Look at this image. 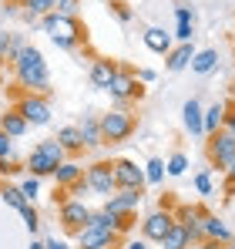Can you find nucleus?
I'll return each mask as SVG.
<instances>
[{"mask_svg": "<svg viewBox=\"0 0 235 249\" xmlns=\"http://www.w3.org/2000/svg\"><path fill=\"white\" fill-rule=\"evenodd\" d=\"M111 10H115V17H118V20H124V24L131 20V10H128V3H121V0H115V3H111Z\"/></svg>", "mask_w": 235, "mask_h": 249, "instance_id": "obj_34", "label": "nucleus"}, {"mask_svg": "<svg viewBox=\"0 0 235 249\" xmlns=\"http://www.w3.org/2000/svg\"><path fill=\"white\" fill-rule=\"evenodd\" d=\"M225 105H212L208 111H205V135H215V131H222L225 128Z\"/></svg>", "mask_w": 235, "mask_h": 249, "instance_id": "obj_24", "label": "nucleus"}, {"mask_svg": "<svg viewBox=\"0 0 235 249\" xmlns=\"http://www.w3.org/2000/svg\"><path fill=\"white\" fill-rule=\"evenodd\" d=\"M0 196H3V202H7V206H10V209H17V212L27 206V199H24L20 185H3V189H0Z\"/></svg>", "mask_w": 235, "mask_h": 249, "instance_id": "obj_27", "label": "nucleus"}, {"mask_svg": "<svg viewBox=\"0 0 235 249\" xmlns=\"http://www.w3.org/2000/svg\"><path fill=\"white\" fill-rule=\"evenodd\" d=\"M84 185L98 196H111L118 192V182H115V162H94V165L84 172Z\"/></svg>", "mask_w": 235, "mask_h": 249, "instance_id": "obj_5", "label": "nucleus"}, {"mask_svg": "<svg viewBox=\"0 0 235 249\" xmlns=\"http://www.w3.org/2000/svg\"><path fill=\"white\" fill-rule=\"evenodd\" d=\"M0 159H14V138L0 128Z\"/></svg>", "mask_w": 235, "mask_h": 249, "instance_id": "obj_31", "label": "nucleus"}, {"mask_svg": "<svg viewBox=\"0 0 235 249\" xmlns=\"http://www.w3.org/2000/svg\"><path fill=\"white\" fill-rule=\"evenodd\" d=\"M215 64H218V51H212V47H208V51H198V54H195L192 71H195V74H208Z\"/></svg>", "mask_w": 235, "mask_h": 249, "instance_id": "obj_25", "label": "nucleus"}, {"mask_svg": "<svg viewBox=\"0 0 235 249\" xmlns=\"http://www.w3.org/2000/svg\"><path fill=\"white\" fill-rule=\"evenodd\" d=\"M17 111L27 118V124H47L50 122V105H47V98L44 94H24L20 101H17Z\"/></svg>", "mask_w": 235, "mask_h": 249, "instance_id": "obj_8", "label": "nucleus"}, {"mask_svg": "<svg viewBox=\"0 0 235 249\" xmlns=\"http://www.w3.org/2000/svg\"><path fill=\"white\" fill-rule=\"evenodd\" d=\"M208 162L218 168H229L235 162V135L232 131H215V135H208Z\"/></svg>", "mask_w": 235, "mask_h": 249, "instance_id": "obj_6", "label": "nucleus"}, {"mask_svg": "<svg viewBox=\"0 0 235 249\" xmlns=\"http://www.w3.org/2000/svg\"><path fill=\"white\" fill-rule=\"evenodd\" d=\"M0 128L10 135V138H20V135H27V118L17 111V108H10V111H3V118H0Z\"/></svg>", "mask_w": 235, "mask_h": 249, "instance_id": "obj_19", "label": "nucleus"}, {"mask_svg": "<svg viewBox=\"0 0 235 249\" xmlns=\"http://www.w3.org/2000/svg\"><path fill=\"white\" fill-rule=\"evenodd\" d=\"M0 84H3V74H0Z\"/></svg>", "mask_w": 235, "mask_h": 249, "instance_id": "obj_47", "label": "nucleus"}, {"mask_svg": "<svg viewBox=\"0 0 235 249\" xmlns=\"http://www.w3.org/2000/svg\"><path fill=\"white\" fill-rule=\"evenodd\" d=\"M128 249H145V243H131V246H128Z\"/></svg>", "mask_w": 235, "mask_h": 249, "instance_id": "obj_42", "label": "nucleus"}, {"mask_svg": "<svg viewBox=\"0 0 235 249\" xmlns=\"http://www.w3.org/2000/svg\"><path fill=\"white\" fill-rule=\"evenodd\" d=\"M14 74H17V84L27 88L31 94H47L50 91V74H47V64H44V54H40L34 44H27L14 61Z\"/></svg>", "mask_w": 235, "mask_h": 249, "instance_id": "obj_1", "label": "nucleus"}, {"mask_svg": "<svg viewBox=\"0 0 235 249\" xmlns=\"http://www.w3.org/2000/svg\"><path fill=\"white\" fill-rule=\"evenodd\" d=\"M44 246H47V249H67V246H64V243H57V239H47Z\"/></svg>", "mask_w": 235, "mask_h": 249, "instance_id": "obj_41", "label": "nucleus"}, {"mask_svg": "<svg viewBox=\"0 0 235 249\" xmlns=\"http://www.w3.org/2000/svg\"><path fill=\"white\" fill-rule=\"evenodd\" d=\"M225 131H232V135H235V108L225 111Z\"/></svg>", "mask_w": 235, "mask_h": 249, "instance_id": "obj_39", "label": "nucleus"}, {"mask_svg": "<svg viewBox=\"0 0 235 249\" xmlns=\"http://www.w3.org/2000/svg\"><path fill=\"white\" fill-rule=\"evenodd\" d=\"M138 81H145V84L155 81V71H148V68H145V71H138Z\"/></svg>", "mask_w": 235, "mask_h": 249, "instance_id": "obj_40", "label": "nucleus"}, {"mask_svg": "<svg viewBox=\"0 0 235 249\" xmlns=\"http://www.w3.org/2000/svg\"><path fill=\"white\" fill-rule=\"evenodd\" d=\"M145 47H148V51H155V54H165V57H168V54H171V37H168L161 27H148V31H145Z\"/></svg>", "mask_w": 235, "mask_h": 249, "instance_id": "obj_20", "label": "nucleus"}, {"mask_svg": "<svg viewBox=\"0 0 235 249\" xmlns=\"http://www.w3.org/2000/svg\"><path fill=\"white\" fill-rule=\"evenodd\" d=\"M115 246H118L115 229H94V226H87L84 232H78V249H115Z\"/></svg>", "mask_w": 235, "mask_h": 249, "instance_id": "obj_12", "label": "nucleus"}, {"mask_svg": "<svg viewBox=\"0 0 235 249\" xmlns=\"http://www.w3.org/2000/svg\"><path fill=\"white\" fill-rule=\"evenodd\" d=\"M222 249H235V243H225V246H222Z\"/></svg>", "mask_w": 235, "mask_h": 249, "instance_id": "obj_46", "label": "nucleus"}, {"mask_svg": "<svg viewBox=\"0 0 235 249\" xmlns=\"http://www.w3.org/2000/svg\"><path fill=\"white\" fill-rule=\"evenodd\" d=\"M192 243H195V239H192V232H188L182 222H175V226H171V232L161 239V246H165V249H188Z\"/></svg>", "mask_w": 235, "mask_h": 249, "instance_id": "obj_22", "label": "nucleus"}, {"mask_svg": "<svg viewBox=\"0 0 235 249\" xmlns=\"http://www.w3.org/2000/svg\"><path fill=\"white\" fill-rule=\"evenodd\" d=\"M145 175H148V182H161V178H165V162H161V159H151V162H148V165H145Z\"/></svg>", "mask_w": 235, "mask_h": 249, "instance_id": "obj_28", "label": "nucleus"}, {"mask_svg": "<svg viewBox=\"0 0 235 249\" xmlns=\"http://www.w3.org/2000/svg\"><path fill=\"white\" fill-rule=\"evenodd\" d=\"M87 222H91V209L84 206L81 199H67V202H61V226H64V232L78 236V232L87 229Z\"/></svg>", "mask_w": 235, "mask_h": 249, "instance_id": "obj_7", "label": "nucleus"}, {"mask_svg": "<svg viewBox=\"0 0 235 249\" xmlns=\"http://www.w3.org/2000/svg\"><path fill=\"white\" fill-rule=\"evenodd\" d=\"M175 37L182 44H192V24H178V31H175Z\"/></svg>", "mask_w": 235, "mask_h": 249, "instance_id": "obj_36", "label": "nucleus"}, {"mask_svg": "<svg viewBox=\"0 0 235 249\" xmlns=\"http://www.w3.org/2000/svg\"><path fill=\"white\" fill-rule=\"evenodd\" d=\"M195 61V51H192V44H178V47H171V54H168V71H182V68H188Z\"/></svg>", "mask_w": 235, "mask_h": 249, "instance_id": "obj_21", "label": "nucleus"}, {"mask_svg": "<svg viewBox=\"0 0 235 249\" xmlns=\"http://www.w3.org/2000/svg\"><path fill=\"white\" fill-rule=\"evenodd\" d=\"M10 3H17V0H10Z\"/></svg>", "mask_w": 235, "mask_h": 249, "instance_id": "obj_48", "label": "nucleus"}, {"mask_svg": "<svg viewBox=\"0 0 235 249\" xmlns=\"http://www.w3.org/2000/svg\"><path fill=\"white\" fill-rule=\"evenodd\" d=\"M3 61H7V51H3V47H0V64H3Z\"/></svg>", "mask_w": 235, "mask_h": 249, "instance_id": "obj_45", "label": "nucleus"}, {"mask_svg": "<svg viewBox=\"0 0 235 249\" xmlns=\"http://www.w3.org/2000/svg\"><path fill=\"white\" fill-rule=\"evenodd\" d=\"M141 189H118L115 196H108V202H104V209L108 212H118V215H131L134 209L141 206Z\"/></svg>", "mask_w": 235, "mask_h": 249, "instance_id": "obj_13", "label": "nucleus"}, {"mask_svg": "<svg viewBox=\"0 0 235 249\" xmlns=\"http://www.w3.org/2000/svg\"><path fill=\"white\" fill-rule=\"evenodd\" d=\"M111 98H115L118 105H124V101H134V98H141V84H138V74H131V71H124V68H118L115 81H111Z\"/></svg>", "mask_w": 235, "mask_h": 249, "instance_id": "obj_9", "label": "nucleus"}, {"mask_svg": "<svg viewBox=\"0 0 235 249\" xmlns=\"http://www.w3.org/2000/svg\"><path fill=\"white\" fill-rule=\"evenodd\" d=\"M20 192H24V199L31 202V199L37 196V178H34V175H27V178L20 182Z\"/></svg>", "mask_w": 235, "mask_h": 249, "instance_id": "obj_32", "label": "nucleus"}, {"mask_svg": "<svg viewBox=\"0 0 235 249\" xmlns=\"http://www.w3.org/2000/svg\"><path fill=\"white\" fill-rule=\"evenodd\" d=\"M175 17H178V24H192V10H188V7H178Z\"/></svg>", "mask_w": 235, "mask_h": 249, "instance_id": "obj_38", "label": "nucleus"}, {"mask_svg": "<svg viewBox=\"0 0 235 249\" xmlns=\"http://www.w3.org/2000/svg\"><path fill=\"white\" fill-rule=\"evenodd\" d=\"M61 162H67V152H64V145L57 142V138H50V142H40L37 148L31 152V159H27V172L34 175V178H44V175H54Z\"/></svg>", "mask_w": 235, "mask_h": 249, "instance_id": "obj_3", "label": "nucleus"}, {"mask_svg": "<svg viewBox=\"0 0 235 249\" xmlns=\"http://www.w3.org/2000/svg\"><path fill=\"white\" fill-rule=\"evenodd\" d=\"M14 172H20V165L14 159H0V175H14Z\"/></svg>", "mask_w": 235, "mask_h": 249, "instance_id": "obj_37", "label": "nucleus"}, {"mask_svg": "<svg viewBox=\"0 0 235 249\" xmlns=\"http://www.w3.org/2000/svg\"><path fill=\"white\" fill-rule=\"evenodd\" d=\"M115 182H118V189H145L148 175H145V168H138L134 162L121 159V162H115Z\"/></svg>", "mask_w": 235, "mask_h": 249, "instance_id": "obj_11", "label": "nucleus"}, {"mask_svg": "<svg viewBox=\"0 0 235 249\" xmlns=\"http://www.w3.org/2000/svg\"><path fill=\"white\" fill-rule=\"evenodd\" d=\"M134 115L131 111H124V108H115V111H108V115H101V135H104V142L108 145H118V142H124V138H131L134 135Z\"/></svg>", "mask_w": 235, "mask_h": 249, "instance_id": "obj_4", "label": "nucleus"}, {"mask_svg": "<svg viewBox=\"0 0 235 249\" xmlns=\"http://www.w3.org/2000/svg\"><path fill=\"white\" fill-rule=\"evenodd\" d=\"M44 31H47V37L57 44V47H64V51H74L78 44L87 41V31H84V24H81L78 17H67V14H47L44 17Z\"/></svg>", "mask_w": 235, "mask_h": 249, "instance_id": "obj_2", "label": "nucleus"}, {"mask_svg": "<svg viewBox=\"0 0 235 249\" xmlns=\"http://www.w3.org/2000/svg\"><path fill=\"white\" fill-rule=\"evenodd\" d=\"M185 168H188V159H185V155L178 152V155H171V159H168L165 172H168V175H185Z\"/></svg>", "mask_w": 235, "mask_h": 249, "instance_id": "obj_29", "label": "nucleus"}, {"mask_svg": "<svg viewBox=\"0 0 235 249\" xmlns=\"http://www.w3.org/2000/svg\"><path fill=\"white\" fill-rule=\"evenodd\" d=\"M225 172H229V175H232V178H235V162H232V165H229V168H225Z\"/></svg>", "mask_w": 235, "mask_h": 249, "instance_id": "obj_44", "label": "nucleus"}, {"mask_svg": "<svg viewBox=\"0 0 235 249\" xmlns=\"http://www.w3.org/2000/svg\"><path fill=\"white\" fill-rule=\"evenodd\" d=\"M57 142L64 145V152H84V148H87L78 124H74V128H61V131H57Z\"/></svg>", "mask_w": 235, "mask_h": 249, "instance_id": "obj_23", "label": "nucleus"}, {"mask_svg": "<svg viewBox=\"0 0 235 249\" xmlns=\"http://www.w3.org/2000/svg\"><path fill=\"white\" fill-rule=\"evenodd\" d=\"M78 128H81V135H84V145H87V148H98V145H104V135H101V118H94V115H84Z\"/></svg>", "mask_w": 235, "mask_h": 249, "instance_id": "obj_18", "label": "nucleus"}, {"mask_svg": "<svg viewBox=\"0 0 235 249\" xmlns=\"http://www.w3.org/2000/svg\"><path fill=\"white\" fill-rule=\"evenodd\" d=\"M182 122H185V128H188L192 135H201V131H205V111H201V105H198L195 98L185 101V108H182Z\"/></svg>", "mask_w": 235, "mask_h": 249, "instance_id": "obj_16", "label": "nucleus"}, {"mask_svg": "<svg viewBox=\"0 0 235 249\" xmlns=\"http://www.w3.org/2000/svg\"><path fill=\"white\" fill-rule=\"evenodd\" d=\"M20 215H24V222H27V229H31V232H37V226H40V219H37V209H34L31 202H27V206L20 209Z\"/></svg>", "mask_w": 235, "mask_h": 249, "instance_id": "obj_30", "label": "nucleus"}, {"mask_svg": "<svg viewBox=\"0 0 235 249\" xmlns=\"http://www.w3.org/2000/svg\"><path fill=\"white\" fill-rule=\"evenodd\" d=\"M54 178H57L61 189H78L81 182H84V172H81L78 162H61V168L54 172Z\"/></svg>", "mask_w": 235, "mask_h": 249, "instance_id": "obj_17", "label": "nucleus"}, {"mask_svg": "<svg viewBox=\"0 0 235 249\" xmlns=\"http://www.w3.org/2000/svg\"><path fill=\"white\" fill-rule=\"evenodd\" d=\"M171 226H175V215H171L168 209H158V212H151V215L141 222V236H145L148 243H161V239L171 232Z\"/></svg>", "mask_w": 235, "mask_h": 249, "instance_id": "obj_10", "label": "nucleus"}, {"mask_svg": "<svg viewBox=\"0 0 235 249\" xmlns=\"http://www.w3.org/2000/svg\"><path fill=\"white\" fill-rule=\"evenodd\" d=\"M205 239H212V243H218V246L235 243V239H232V229H229L218 215H205Z\"/></svg>", "mask_w": 235, "mask_h": 249, "instance_id": "obj_15", "label": "nucleus"}, {"mask_svg": "<svg viewBox=\"0 0 235 249\" xmlns=\"http://www.w3.org/2000/svg\"><path fill=\"white\" fill-rule=\"evenodd\" d=\"M78 3H81V0H54V10H57V14H67V17H74Z\"/></svg>", "mask_w": 235, "mask_h": 249, "instance_id": "obj_33", "label": "nucleus"}, {"mask_svg": "<svg viewBox=\"0 0 235 249\" xmlns=\"http://www.w3.org/2000/svg\"><path fill=\"white\" fill-rule=\"evenodd\" d=\"M195 185H198V192H201V196H208V192H212V175H208V172H201V175L195 178Z\"/></svg>", "mask_w": 235, "mask_h": 249, "instance_id": "obj_35", "label": "nucleus"}, {"mask_svg": "<svg viewBox=\"0 0 235 249\" xmlns=\"http://www.w3.org/2000/svg\"><path fill=\"white\" fill-rule=\"evenodd\" d=\"M115 74H118V64H111V61L101 57V61L91 64V74H87V78H91V84H94L98 91H108L111 81H115Z\"/></svg>", "mask_w": 235, "mask_h": 249, "instance_id": "obj_14", "label": "nucleus"}, {"mask_svg": "<svg viewBox=\"0 0 235 249\" xmlns=\"http://www.w3.org/2000/svg\"><path fill=\"white\" fill-rule=\"evenodd\" d=\"M31 249H47V246H44V243H31Z\"/></svg>", "mask_w": 235, "mask_h": 249, "instance_id": "obj_43", "label": "nucleus"}, {"mask_svg": "<svg viewBox=\"0 0 235 249\" xmlns=\"http://www.w3.org/2000/svg\"><path fill=\"white\" fill-rule=\"evenodd\" d=\"M24 7H27V10H24L27 20H34V17L44 20L47 14H54V0H24Z\"/></svg>", "mask_w": 235, "mask_h": 249, "instance_id": "obj_26", "label": "nucleus"}]
</instances>
